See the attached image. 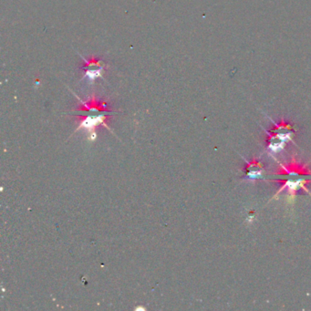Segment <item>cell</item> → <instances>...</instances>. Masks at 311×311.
I'll use <instances>...</instances> for the list:
<instances>
[{
    "label": "cell",
    "mask_w": 311,
    "mask_h": 311,
    "mask_svg": "<svg viewBox=\"0 0 311 311\" xmlns=\"http://www.w3.org/2000/svg\"><path fill=\"white\" fill-rule=\"evenodd\" d=\"M106 119H107V116L105 114L86 116L83 120L80 121V125L78 127L77 130H80V129H85L88 131H92L95 127L99 126L101 124H103L104 126L108 128L105 123Z\"/></svg>",
    "instance_id": "5b68a950"
},
{
    "label": "cell",
    "mask_w": 311,
    "mask_h": 311,
    "mask_svg": "<svg viewBox=\"0 0 311 311\" xmlns=\"http://www.w3.org/2000/svg\"><path fill=\"white\" fill-rule=\"evenodd\" d=\"M247 167L245 169L246 176L245 179L249 181H256L257 179H262L264 174V166L259 161L253 160L252 162L247 161Z\"/></svg>",
    "instance_id": "277c9868"
},
{
    "label": "cell",
    "mask_w": 311,
    "mask_h": 311,
    "mask_svg": "<svg viewBox=\"0 0 311 311\" xmlns=\"http://www.w3.org/2000/svg\"><path fill=\"white\" fill-rule=\"evenodd\" d=\"M81 58L84 60V67L82 68L84 70V76L82 78V80L87 79L88 82L91 84H93V82L99 79V78H103V73H104V64L103 62L96 58H91V59H86L84 57L81 56Z\"/></svg>",
    "instance_id": "3957f363"
},
{
    "label": "cell",
    "mask_w": 311,
    "mask_h": 311,
    "mask_svg": "<svg viewBox=\"0 0 311 311\" xmlns=\"http://www.w3.org/2000/svg\"><path fill=\"white\" fill-rule=\"evenodd\" d=\"M308 176H311V171L307 169V165L296 160L295 157L292 158L290 163L279 164L278 170L274 175V177H278V179H275V182L281 185L277 195L282 191L286 190L290 196V202L293 203L296 193L299 190L303 189L309 193L306 186L311 183V179L309 180L307 178Z\"/></svg>",
    "instance_id": "6da1fadb"
},
{
    "label": "cell",
    "mask_w": 311,
    "mask_h": 311,
    "mask_svg": "<svg viewBox=\"0 0 311 311\" xmlns=\"http://www.w3.org/2000/svg\"><path fill=\"white\" fill-rule=\"evenodd\" d=\"M273 124L271 130L265 131L268 135L266 148L270 153L276 154L285 149L287 142H292L295 130L293 124L284 120L280 121L279 123L273 122Z\"/></svg>",
    "instance_id": "7a4b0ae2"
}]
</instances>
